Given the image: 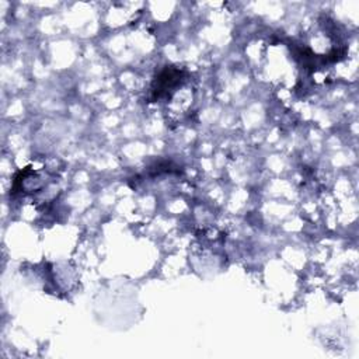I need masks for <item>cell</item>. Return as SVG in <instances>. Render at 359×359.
<instances>
[{
    "label": "cell",
    "instance_id": "obj_1",
    "mask_svg": "<svg viewBox=\"0 0 359 359\" xmlns=\"http://www.w3.org/2000/svg\"><path fill=\"white\" fill-rule=\"evenodd\" d=\"M184 78V72L180 69H174V68H166L163 72H160V75L156 78V82L153 85V99H160L164 93H167L169 90L174 92L173 89H176Z\"/></svg>",
    "mask_w": 359,
    "mask_h": 359
}]
</instances>
